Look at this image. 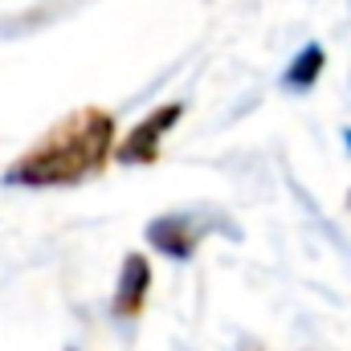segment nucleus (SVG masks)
I'll use <instances>...</instances> for the list:
<instances>
[{"mask_svg": "<svg viewBox=\"0 0 351 351\" xmlns=\"http://www.w3.org/2000/svg\"><path fill=\"white\" fill-rule=\"evenodd\" d=\"M348 204H351V192H348Z\"/></svg>", "mask_w": 351, "mask_h": 351, "instance_id": "nucleus-6", "label": "nucleus"}, {"mask_svg": "<svg viewBox=\"0 0 351 351\" xmlns=\"http://www.w3.org/2000/svg\"><path fill=\"white\" fill-rule=\"evenodd\" d=\"M323 66H327V53H323L319 45H306V49L294 58V66L286 70V86L290 90H311L315 82H319Z\"/></svg>", "mask_w": 351, "mask_h": 351, "instance_id": "nucleus-5", "label": "nucleus"}, {"mask_svg": "<svg viewBox=\"0 0 351 351\" xmlns=\"http://www.w3.org/2000/svg\"><path fill=\"white\" fill-rule=\"evenodd\" d=\"M147 294H152V262L135 250L123 258V269H119V286H114V298H110V311L114 319H139L143 306H147Z\"/></svg>", "mask_w": 351, "mask_h": 351, "instance_id": "nucleus-4", "label": "nucleus"}, {"mask_svg": "<svg viewBox=\"0 0 351 351\" xmlns=\"http://www.w3.org/2000/svg\"><path fill=\"white\" fill-rule=\"evenodd\" d=\"M180 119H184V106H180V102H164V106H156L147 119H139V123L119 139L114 164H123V168H152V164H160V156H164V139H168V131H172Z\"/></svg>", "mask_w": 351, "mask_h": 351, "instance_id": "nucleus-2", "label": "nucleus"}, {"mask_svg": "<svg viewBox=\"0 0 351 351\" xmlns=\"http://www.w3.org/2000/svg\"><path fill=\"white\" fill-rule=\"evenodd\" d=\"M119 152V127L114 114L102 106H78L66 119H58L41 139H33L29 152H21L8 168L4 184L16 188H70L98 176Z\"/></svg>", "mask_w": 351, "mask_h": 351, "instance_id": "nucleus-1", "label": "nucleus"}, {"mask_svg": "<svg viewBox=\"0 0 351 351\" xmlns=\"http://www.w3.org/2000/svg\"><path fill=\"white\" fill-rule=\"evenodd\" d=\"M147 241H152L164 258L188 262V258L200 250L204 229H200V221L188 217V213H164V217H156V221L147 225Z\"/></svg>", "mask_w": 351, "mask_h": 351, "instance_id": "nucleus-3", "label": "nucleus"}]
</instances>
